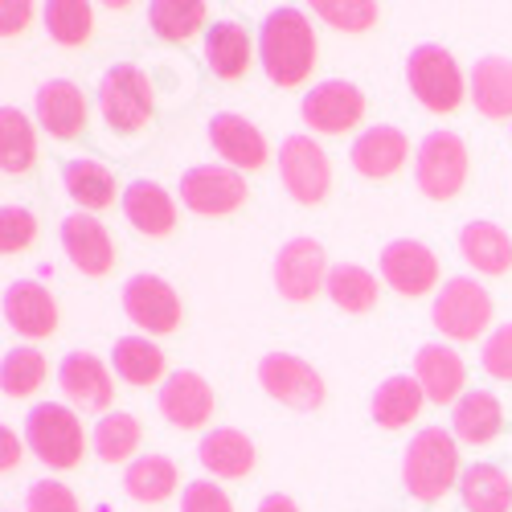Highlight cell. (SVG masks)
Returning <instances> with one entry per match:
<instances>
[{
	"instance_id": "obj_1",
	"label": "cell",
	"mask_w": 512,
	"mask_h": 512,
	"mask_svg": "<svg viewBox=\"0 0 512 512\" xmlns=\"http://www.w3.org/2000/svg\"><path fill=\"white\" fill-rule=\"evenodd\" d=\"M259 62L275 87H304L308 74L316 70V33L304 9H275L259 29Z\"/></svg>"
},
{
	"instance_id": "obj_2",
	"label": "cell",
	"mask_w": 512,
	"mask_h": 512,
	"mask_svg": "<svg viewBox=\"0 0 512 512\" xmlns=\"http://www.w3.org/2000/svg\"><path fill=\"white\" fill-rule=\"evenodd\" d=\"M402 480H406V492L422 504H439L459 476V447H455V435L443 431V426H426L418 431L410 443H406V455H402Z\"/></svg>"
},
{
	"instance_id": "obj_3",
	"label": "cell",
	"mask_w": 512,
	"mask_h": 512,
	"mask_svg": "<svg viewBox=\"0 0 512 512\" xmlns=\"http://www.w3.org/2000/svg\"><path fill=\"white\" fill-rule=\"evenodd\" d=\"M25 443L50 472H70V467L82 463V451H87L78 414L66 410L62 402H41L25 414Z\"/></svg>"
},
{
	"instance_id": "obj_4",
	"label": "cell",
	"mask_w": 512,
	"mask_h": 512,
	"mask_svg": "<svg viewBox=\"0 0 512 512\" xmlns=\"http://www.w3.org/2000/svg\"><path fill=\"white\" fill-rule=\"evenodd\" d=\"M406 82H410L414 99L426 111H435V115H455L463 107V95H467L463 70H459V62L443 46H418V50H410Z\"/></svg>"
},
{
	"instance_id": "obj_5",
	"label": "cell",
	"mask_w": 512,
	"mask_h": 512,
	"mask_svg": "<svg viewBox=\"0 0 512 512\" xmlns=\"http://www.w3.org/2000/svg\"><path fill=\"white\" fill-rule=\"evenodd\" d=\"M496 316V304L484 283L476 279H447L435 295V328L455 340V345H472V340H480L488 332Z\"/></svg>"
},
{
	"instance_id": "obj_6",
	"label": "cell",
	"mask_w": 512,
	"mask_h": 512,
	"mask_svg": "<svg viewBox=\"0 0 512 512\" xmlns=\"http://www.w3.org/2000/svg\"><path fill=\"white\" fill-rule=\"evenodd\" d=\"M99 111L111 123V132H119V136L144 132L152 123V111H156V95H152L148 74L127 66V62L111 66L103 74V87H99Z\"/></svg>"
},
{
	"instance_id": "obj_7",
	"label": "cell",
	"mask_w": 512,
	"mask_h": 512,
	"mask_svg": "<svg viewBox=\"0 0 512 512\" xmlns=\"http://www.w3.org/2000/svg\"><path fill=\"white\" fill-rule=\"evenodd\" d=\"M418 193L431 201H451L467 185V144L455 132H431L414 160Z\"/></svg>"
},
{
	"instance_id": "obj_8",
	"label": "cell",
	"mask_w": 512,
	"mask_h": 512,
	"mask_svg": "<svg viewBox=\"0 0 512 512\" xmlns=\"http://www.w3.org/2000/svg\"><path fill=\"white\" fill-rule=\"evenodd\" d=\"M279 177L291 201L324 205L332 193V160L312 136H287L279 148Z\"/></svg>"
},
{
	"instance_id": "obj_9",
	"label": "cell",
	"mask_w": 512,
	"mask_h": 512,
	"mask_svg": "<svg viewBox=\"0 0 512 512\" xmlns=\"http://www.w3.org/2000/svg\"><path fill=\"white\" fill-rule=\"evenodd\" d=\"M259 381L275 402H283L291 410H304V414H312L328 402L324 377L304 357H291V353H267L259 361Z\"/></svg>"
},
{
	"instance_id": "obj_10",
	"label": "cell",
	"mask_w": 512,
	"mask_h": 512,
	"mask_svg": "<svg viewBox=\"0 0 512 512\" xmlns=\"http://www.w3.org/2000/svg\"><path fill=\"white\" fill-rule=\"evenodd\" d=\"M328 259L324 246L316 238H291L279 254H275V287L283 300L291 304H312L316 295L328 287Z\"/></svg>"
},
{
	"instance_id": "obj_11",
	"label": "cell",
	"mask_w": 512,
	"mask_h": 512,
	"mask_svg": "<svg viewBox=\"0 0 512 512\" xmlns=\"http://www.w3.org/2000/svg\"><path fill=\"white\" fill-rule=\"evenodd\" d=\"M181 201L201 218H230L246 205V181L226 164H197L181 177Z\"/></svg>"
},
{
	"instance_id": "obj_12",
	"label": "cell",
	"mask_w": 512,
	"mask_h": 512,
	"mask_svg": "<svg viewBox=\"0 0 512 512\" xmlns=\"http://www.w3.org/2000/svg\"><path fill=\"white\" fill-rule=\"evenodd\" d=\"M300 115L320 136H349L365 119V95L353 87V82L332 78V82H320V87H312L304 95Z\"/></svg>"
},
{
	"instance_id": "obj_13",
	"label": "cell",
	"mask_w": 512,
	"mask_h": 512,
	"mask_svg": "<svg viewBox=\"0 0 512 512\" xmlns=\"http://www.w3.org/2000/svg\"><path fill=\"white\" fill-rule=\"evenodd\" d=\"M381 279L406 300H422L439 287V259L418 238H398L381 250Z\"/></svg>"
},
{
	"instance_id": "obj_14",
	"label": "cell",
	"mask_w": 512,
	"mask_h": 512,
	"mask_svg": "<svg viewBox=\"0 0 512 512\" xmlns=\"http://www.w3.org/2000/svg\"><path fill=\"white\" fill-rule=\"evenodd\" d=\"M123 312L132 316L144 332H152V336H168V332L181 328V300H177V291L168 287L164 279H156V275L127 279V287H123Z\"/></svg>"
},
{
	"instance_id": "obj_15",
	"label": "cell",
	"mask_w": 512,
	"mask_h": 512,
	"mask_svg": "<svg viewBox=\"0 0 512 512\" xmlns=\"http://www.w3.org/2000/svg\"><path fill=\"white\" fill-rule=\"evenodd\" d=\"M62 246H66V259L87 279H107L115 271L111 234L95 213H70L62 222Z\"/></svg>"
},
{
	"instance_id": "obj_16",
	"label": "cell",
	"mask_w": 512,
	"mask_h": 512,
	"mask_svg": "<svg viewBox=\"0 0 512 512\" xmlns=\"http://www.w3.org/2000/svg\"><path fill=\"white\" fill-rule=\"evenodd\" d=\"M5 316H9V328L21 332L25 340H46L58 332V300L50 295L46 283H37V279H17L9 283L5 291Z\"/></svg>"
},
{
	"instance_id": "obj_17",
	"label": "cell",
	"mask_w": 512,
	"mask_h": 512,
	"mask_svg": "<svg viewBox=\"0 0 512 512\" xmlns=\"http://www.w3.org/2000/svg\"><path fill=\"white\" fill-rule=\"evenodd\" d=\"M160 414L173 426H181V431H197V426H205L218 414V398H213L209 381L201 373L181 369L160 386Z\"/></svg>"
},
{
	"instance_id": "obj_18",
	"label": "cell",
	"mask_w": 512,
	"mask_h": 512,
	"mask_svg": "<svg viewBox=\"0 0 512 512\" xmlns=\"http://www.w3.org/2000/svg\"><path fill=\"white\" fill-rule=\"evenodd\" d=\"M414 381L422 386L426 402L435 406H451L455 398H463L467 390V361L451 349V345H422L414 353Z\"/></svg>"
},
{
	"instance_id": "obj_19",
	"label": "cell",
	"mask_w": 512,
	"mask_h": 512,
	"mask_svg": "<svg viewBox=\"0 0 512 512\" xmlns=\"http://www.w3.org/2000/svg\"><path fill=\"white\" fill-rule=\"evenodd\" d=\"M209 144L226 156V164H234L238 173H259V168L271 160V148H267V136L254 127L250 119L242 115H213L209 119Z\"/></svg>"
},
{
	"instance_id": "obj_20",
	"label": "cell",
	"mask_w": 512,
	"mask_h": 512,
	"mask_svg": "<svg viewBox=\"0 0 512 512\" xmlns=\"http://www.w3.org/2000/svg\"><path fill=\"white\" fill-rule=\"evenodd\" d=\"M406 156H410V144H406V136L398 132V127H390V123L361 132L353 152H349L353 168L365 181H390L394 173H402Z\"/></svg>"
},
{
	"instance_id": "obj_21",
	"label": "cell",
	"mask_w": 512,
	"mask_h": 512,
	"mask_svg": "<svg viewBox=\"0 0 512 512\" xmlns=\"http://www.w3.org/2000/svg\"><path fill=\"white\" fill-rule=\"evenodd\" d=\"M58 381H62V394L74 406H82V410H107L115 402V381H111L107 365L95 353H70V357H62Z\"/></svg>"
},
{
	"instance_id": "obj_22",
	"label": "cell",
	"mask_w": 512,
	"mask_h": 512,
	"mask_svg": "<svg viewBox=\"0 0 512 512\" xmlns=\"http://www.w3.org/2000/svg\"><path fill=\"white\" fill-rule=\"evenodd\" d=\"M37 123L46 127L54 140H74L87 127V95H82L74 82L54 78L37 91Z\"/></svg>"
},
{
	"instance_id": "obj_23",
	"label": "cell",
	"mask_w": 512,
	"mask_h": 512,
	"mask_svg": "<svg viewBox=\"0 0 512 512\" xmlns=\"http://www.w3.org/2000/svg\"><path fill=\"white\" fill-rule=\"evenodd\" d=\"M205 62L222 82H238L254 62V41L242 21H218L205 33Z\"/></svg>"
},
{
	"instance_id": "obj_24",
	"label": "cell",
	"mask_w": 512,
	"mask_h": 512,
	"mask_svg": "<svg viewBox=\"0 0 512 512\" xmlns=\"http://www.w3.org/2000/svg\"><path fill=\"white\" fill-rule=\"evenodd\" d=\"M123 213L144 238H168L177 230V205L156 181H132L123 193Z\"/></svg>"
},
{
	"instance_id": "obj_25",
	"label": "cell",
	"mask_w": 512,
	"mask_h": 512,
	"mask_svg": "<svg viewBox=\"0 0 512 512\" xmlns=\"http://www.w3.org/2000/svg\"><path fill=\"white\" fill-rule=\"evenodd\" d=\"M201 467L213 476H226V480H246L254 472V463H259V451L254 443L234 431V426H218V431H209L201 439Z\"/></svg>"
},
{
	"instance_id": "obj_26",
	"label": "cell",
	"mask_w": 512,
	"mask_h": 512,
	"mask_svg": "<svg viewBox=\"0 0 512 512\" xmlns=\"http://www.w3.org/2000/svg\"><path fill=\"white\" fill-rule=\"evenodd\" d=\"M459 250H463V259L488 279L512 271V238L496 222H467L459 234Z\"/></svg>"
},
{
	"instance_id": "obj_27",
	"label": "cell",
	"mask_w": 512,
	"mask_h": 512,
	"mask_svg": "<svg viewBox=\"0 0 512 512\" xmlns=\"http://www.w3.org/2000/svg\"><path fill=\"white\" fill-rule=\"evenodd\" d=\"M467 87H472V103L480 115L500 123L512 119V58H480Z\"/></svg>"
},
{
	"instance_id": "obj_28",
	"label": "cell",
	"mask_w": 512,
	"mask_h": 512,
	"mask_svg": "<svg viewBox=\"0 0 512 512\" xmlns=\"http://www.w3.org/2000/svg\"><path fill=\"white\" fill-rule=\"evenodd\" d=\"M504 426V410L488 390H467L455 402V439L467 447H484L500 435Z\"/></svg>"
},
{
	"instance_id": "obj_29",
	"label": "cell",
	"mask_w": 512,
	"mask_h": 512,
	"mask_svg": "<svg viewBox=\"0 0 512 512\" xmlns=\"http://www.w3.org/2000/svg\"><path fill=\"white\" fill-rule=\"evenodd\" d=\"M111 369L127 381V386L144 390V386H156V381L164 377L168 361H164L160 345H152L148 336H123V340H115V349H111Z\"/></svg>"
},
{
	"instance_id": "obj_30",
	"label": "cell",
	"mask_w": 512,
	"mask_h": 512,
	"mask_svg": "<svg viewBox=\"0 0 512 512\" xmlns=\"http://www.w3.org/2000/svg\"><path fill=\"white\" fill-rule=\"evenodd\" d=\"M467 512H512V480L492 463H472L459 480Z\"/></svg>"
},
{
	"instance_id": "obj_31",
	"label": "cell",
	"mask_w": 512,
	"mask_h": 512,
	"mask_svg": "<svg viewBox=\"0 0 512 512\" xmlns=\"http://www.w3.org/2000/svg\"><path fill=\"white\" fill-rule=\"evenodd\" d=\"M177 484H181L177 463L164 455H144L136 463H127V476H123V492L140 504H164L177 492Z\"/></svg>"
},
{
	"instance_id": "obj_32",
	"label": "cell",
	"mask_w": 512,
	"mask_h": 512,
	"mask_svg": "<svg viewBox=\"0 0 512 512\" xmlns=\"http://www.w3.org/2000/svg\"><path fill=\"white\" fill-rule=\"evenodd\" d=\"M422 386L414 377H390L381 381L377 394H373V422L386 426V431H402L422 414Z\"/></svg>"
},
{
	"instance_id": "obj_33",
	"label": "cell",
	"mask_w": 512,
	"mask_h": 512,
	"mask_svg": "<svg viewBox=\"0 0 512 512\" xmlns=\"http://www.w3.org/2000/svg\"><path fill=\"white\" fill-rule=\"evenodd\" d=\"M62 181H66V193L74 197L78 209L87 213H99L115 201V173L107 164H95V160H70L62 168Z\"/></svg>"
},
{
	"instance_id": "obj_34",
	"label": "cell",
	"mask_w": 512,
	"mask_h": 512,
	"mask_svg": "<svg viewBox=\"0 0 512 512\" xmlns=\"http://www.w3.org/2000/svg\"><path fill=\"white\" fill-rule=\"evenodd\" d=\"M33 164H37L33 123L17 107H5L0 111V168H5L9 177H17V173H29Z\"/></svg>"
},
{
	"instance_id": "obj_35",
	"label": "cell",
	"mask_w": 512,
	"mask_h": 512,
	"mask_svg": "<svg viewBox=\"0 0 512 512\" xmlns=\"http://www.w3.org/2000/svg\"><path fill=\"white\" fill-rule=\"evenodd\" d=\"M328 300L349 316H365L377 308V279L357 263H340L328 275Z\"/></svg>"
},
{
	"instance_id": "obj_36",
	"label": "cell",
	"mask_w": 512,
	"mask_h": 512,
	"mask_svg": "<svg viewBox=\"0 0 512 512\" xmlns=\"http://www.w3.org/2000/svg\"><path fill=\"white\" fill-rule=\"evenodd\" d=\"M41 21H46L50 37L66 50L87 46L91 33H95V9L87 0H50V5L41 9Z\"/></svg>"
},
{
	"instance_id": "obj_37",
	"label": "cell",
	"mask_w": 512,
	"mask_h": 512,
	"mask_svg": "<svg viewBox=\"0 0 512 512\" xmlns=\"http://www.w3.org/2000/svg\"><path fill=\"white\" fill-rule=\"evenodd\" d=\"M140 443H144V426L132 414H119L115 410V414H103L99 426H95V455L103 463H127V459L140 451Z\"/></svg>"
},
{
	"instance_id": "obj_38",
	"label": "cell",
	"mask_w": 512,
	"mask_h": 512,
	"mask_svg": "<svg viewBox=\"0 0 512 512\" xmlns=\"http://www.w3.org/2000/svg\"><path fill=\"white\" fill-rule=\"evenodd\" d=\"M205 17H209V9L201 0H156L148 9V25L164 41H189L193 33L205 29Z\"/></svg>"
},
{
	"instance_id": "obj_39",
	"label": "cell",
	"mask_w": 512,
	"mask_h": 512,
	"mask_svg": "<svg viewBox=\"0 0 512 512\" xmlns=\"http://www.w3.org/2000/svg\"><path fill=\"white\" fill-rule=\"evenodd\" d=\"M46 386V357L37 349H9L5 353V394L9 398H29Z\"/></svg>"
},
{
	"instance_id": "obj_40",
	"label": "cell",
	"mask_w": 512,
	"mask_h": 512,
	"mask_svg": "<svg viewBox=\"0 0 512 512\" xmlns=\"http://www.w3.org/2000/svg\"><path fill=\"white\" fill-rule=\"evenodd\" d=\"M312 13L324 17V21H328L332 29H340V33H365V29H373L377 17H381V9L373 5V0H316Z\"/></svg>"
},
{
	"instance_id": "obj_41",
	"label": "cell",
	"mask_w": 512,
	"mask_h": 512,
	"mask_svg": "<svg viewBox=\"0 0 512 512\" xmlns=\"http://www.w3.org/2000/svg\"><path fill=\"white\" fill-rule=\"evenodd\" d=\"M37 242V213L25 205H9L0 213V250L5 254H21Z\"/></svg>"
},
{
	"instance_id": "obj_42",
	"label": "cell",
	"mask_w": 512,
	"mask_h": 512,
	"mask_svg": "<svg viewBox=\"0 0 512 512\" xmlns=\"http://www.w3.org/2000/svg\"><path fill=\"white\" fill-rule=\"evenodd\" d=\"M25 508H29V512H82V508H78V496H74L62 480H41V484H33Z\"/></svg>"
},
{
	"instance_id": "obj_43",
	"label": "cell",
	"mask_w": 512,
	"mask_h": 512,
	"mask_svg": "<svg viewBox=\"0 0 512 512\" xmlns=\"http://www.w3.org/2000/svg\"><path fill=\"white\" fill-rule=\"evenodd\" d=\"M488 377L496 381H512V324H500L492 336H488V345L480 353Z\"/></svg>"
},
{
	"instance_id": "obj_44",
	"label": "cell",
	"mask_w": 512,
	"mask_h": 512,
	"mask_svg": "<svg viewBox=\"0 0 512 512\" xmlns=\"http://www.w3.org/2000/svg\"><path fill=\"white\" fill-rule=\"evenodd\" d=\"M181 512H234V500L213 480H193L181 492Z\"/></svg>"
},
{
	"instance_id": "obj_45",
	"label": "cell",
	"mask_w": 512,
	"mask_h": 512,
	"mask_svg": "<svg viewBox=\"0 0 512 512\" xmlns=\"http://www.w3.org/2000/svg\"><path fill=\"white\" fill-rule=\"evenodd\" d=\"M29 21H33L29 0H0V33H5V37H17Z\"/></svg>"
},
{
	"instance_id": "obj_46",
	"label": "cell",
	"mask_w": 512,
	"mask_h": 512,
	"mask_svg": "<svg viewBox=\"0 0 512 512\" xmlns=\"http://www.w3.org/2000/svg\"><path fill=\"white\" fill-rule=\"evenodd\" d=\"M0 447H5V472H17V463H21V443H17V431H13V426H5V431H0Z\"/></svg>"
},
{
	"instance_id": "obj_47",
	"label": "cell",
	"mask_w": 512,
	"mask_h": 512,
	"mask_svg": "<svg viewBox=\"0 0 512 512\" xmlns=\"http://www.w3.org/2000/svg\"><path fill=\"white\" fill-rule=\"evenodd\" d=\"M259 512H300V504H295L291 496H283V492H271V496L259 504Z\"/></svg>"
}]
</instances>
